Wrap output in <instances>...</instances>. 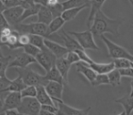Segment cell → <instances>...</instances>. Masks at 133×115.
<instances>
[{"label": "cell", "mask_w": 133, "mask_h": 115, "mask_svg": "<svg viewBox=\"0 0 133 115\" xmlns=\"http://www.w3.org/2000/svg\"><path fill=\"white\" fill-rule=\"evenodd\" d=\"M121 21L118 19H111L101 10L97 12L94 20L89 28L94 37H100L105 33H110L115 37L119 36V26Z\"/></svg>", "instance_id": "6da1fadb"}, {"label": "cell", "mask_w": 133, "mask_h": 115, "mask_svg": "<svg viewBox=\"0 0 133 115\" xmlns=\"http://www.w3.org/2000/svg\"><path fill=\"white\" fill-rule=\"evenodd\" d=\"M15 69L18 76L21 77V79L26 86H45L48 82L45 79L44 75H40L35 72L28 67L24 68V69H21V68H15Z\"/></svg>", "instance_id": "7a4b0ae2"}, {"label": "cell", "mask_w": 133, "mask_h": 115, "mask_svg": "<svg viewBox=\"0 0 133 115\" xmlns=\"http://www.w3.org/2000/svg\"><path fill=\"white\" fill-rule=\"evenodd\" d=\"M12 29L17 30L20 34H28V35H38L44 37L45 39L48 37L46 32H48V26L43 23L34 22L30 24H23L19 23Z\"/></svg>", "instance_id": "3957f363"}, {"label": "cell", "mask_w": 133, "mask_h": 115, "mask_svg": "<svg viewBox=\"0 0 133 115\" xmlns=\"http://www.w3.org/2000/svg\"><path fill=\"white\" fill-rule=\"evenodd\" d=\"M101 39L103 40V42L105 43V45L108 48V51H109V56L113 59H128L133 61V55L131 53H129L126 48H124L123 47L117 45L116 43L112 42L110 39H109L108 37H106L105 36H100Z\"/></svg>", "instance_id": "277c9868"}, {"label": "cell", "mask_w": 133, "mask_h": 115, "mask_svg": "<svg viewBox=\"0 0 133 115\" xmlns=\"http://www.w3.org/2000/svg\"><path fill=\"white\" fill-rule=\"evenodd\" d=\"M69 34H70L71 36L75 37L78 40V42L79 43V45L81 46V48L84 50H100L99 47L96 44L94 40V36H93L92 32L89 29L86 30V31L82 32H75V31H70L69 32Z\"/></svg>", "instance_id": "5b68a950"}, {"label": "cell", "mask_w": 133, "mask_h": 115, "mask_svg": "<svg viewBox=\"0 0 133 115\" xmlns=\"http://www.w3.org/2000/svg\"><path fill=\"white\" fill-rule=\"evenodd\" d=\"M17 111L22 115H39L41 111V104L36 97L22 98L21 104Z\"/></svg>", "instance_id": "8992f818"}, {"label": "cell", "mask_w": 133, "mask_h": 115, "mask_svg": "<svg viewBox=\"0 0 133 115\" xmlns=\"http://www.w3.org/2000/svg\"><path fill=\"white\" fill-rule=\"evenodd\" d=\"M37 62L45 69V71H48L52 67L56 65L57 58L56 56L46 48V46L41 49L38 55L36 57Z\"/></svg>", "instance_id": "52a82bcc"}, {"label": "cell", "mask_w": 133, "mask_h": 115, "mask_svg": "<svg viewBox=\"0 0 133 115\" xmlns=\"http://www.w3.org/2000/svg\"><path fill=\"white\" fill-rule=\"evenodd\" d=\"M32 63H37V60L36 58L32 57V56L26 54V52H21L19 54H17L13 60L10 62L8 69L9 68H28L30 64Z\"/></svg>", "instance_id": "ba28073f"}, {"label": "cell", "mask_w": 133, "mask_h": 115, "mask_svg": "<svg viewBox=\"0 0 133 115\" xmlns=\"http://www.w3.org/2000/svg\"><path fill=\"white\" fill-rule=\"evenodd\" d=\"M57 106L58 108L57 115H89L91 109L90 107L82 110L76 109L63 102V100L57 101Z\"/></svg>", "instance_id": "9c48e42d"}, {"label": "cell", "mask_w": 133, "mask_h": 115, "mask_svg": "<svg viewBox=\"0 0 133 115\" xmlns=\"http://www.w3.org/2000/svg\"><path fill=\"white\" fill-rule=\"evenodd\" d=\"M23 12H24V8L21 6H18L15 7V8H6L3 12V14H4L5 17H6L9 26L13 28L17 24H19V19H20L21 16L23 15Z\"/></svg>", "instance_id": "30bf717a"}, {"label": "cell", "mask_w": 133, "mask_h": 115, "mask_svg": "<svg viewBox=\"0 0 133 115\" xmlns=\"http://www.w3.org/2000/svg\"><path fill=\"white\" fill-rule=\"evenodd\" d=\"M46 92L54 100V101L62 100V93L64 91V84L56 81H48L45 85Z\"/></svg>", "instance_id": "8fae6325"}, {"label": "cell", "mask_w": 133, "mask_h": 115, "mask_svg": "<svg viewBox=\"0 0 133 115\" xmlns=\"http://www.w3.org/2000/svg\"><path fill=\"white\" fill-rule=\"evenodd\" d=\"M22 97L20 92H8L5 98L4 112L6 110L17 109L20 106Z\"/></svg>", "instance_id": "7c38bea8"}, {"label": "cell", "mask_w": 133, "mask_h": 115, "mask_svg": "<svg viewBox=\"0 0 133 115\" xmlns=\"http://www.w3.org/2000/svg\"><path fill=\"white\" fill-rule=\"evenodd\" d=\"M59 37L61 39L62 42L64 43V46L68 48L69 51H75L77 49H82L81 46L78 42L76 39L70 34L66 33L64 30H61L59 33Z\"/></svg>", "instance_id": "4fadbf2b"}, {"label": "cell", "mask_w": 133, "mask_h": 115, "mask_svg": "<svg viewBox=\"0 0 133 115\" xmlns=\"http://www.w3.org/2000/svg\"><path fill=\"white\" fill-rule=\"evenodd\" d=\"M45 46L56 56L57 59L65 57L69 52L68 48L65 46H62V45L58 44V43L55 42V41L49 40L48 39H45Z\"/></svg>", "instance_id": "5bb4252c"}, {"label": "cell", "mask_w": 133, "mask_h": 115, "mask_svg": "<svg viewBox=\"0 0 133 115\" xmlns=\"http://www.w3.org/2000/svg\"><path fill=\"white\" fill-rule=\"evenodd\" d=\"M56 67L58 69L60 74L62 75L65 81V85H68L69 84V69H70L71 64L66 60V58L63 57L57 59V60H56Z\"/></svg>", "instance_id": "9a60e30c"}, {"label": "cell", "mask_w": 133, "mask_h": 115, "mask_svg": "<svg viewBox=\"0 0 133 115\" xmlns=\"http://www.w3.org/2000/svg\"><path fill=\"white\" fill-rule=\"evenodd\" d=\"M77 66V71L81 73L90 83L94 81V80L97 77V73L89 66V64L85 63L83 61H79L76 64Z\"/></svg>", "instance_id": "2e32d148"}, {"label": "cell", "mask_w": 133, "mask_h": 115, "mask_svg": "<svg viewBox=\"0 0 133 115\" xmlns=\"http://www.w3.org/2000/svg\"><path fill=\"white\" fill-rule=\"evenodd\" d=\"M37 100L41 105H55L54 100L49 96L46 91V88L43 85L37 86Z\"/></svg>", "instance_id": "e0dca14e"}, {"label": "cell", "mask_w": 133, "mask_h": 115, "mask_svg": "<svg viewBox=\"0 0 133 115\" xmlns=\"http://www.w3.org/2000/svg\"><path fill=\"white\" fill-rule=\"evenodd\" d=\"M105 1L106 0H90V12H89V17L87 20V27L89 29L92 25L97 12L101 10L102 6L104 5Z\"/></svg>", "instance_id": "ac0fdd59"}, {"label": "cell", "mask_w": 133, "mask_h": 115, "mask_svg": "<svg viewBox=\"0 0 133 115\" xmlns=\"http://www.w3.org/2000/svg\"><path fill=\"white\" fill-rule=\"evenodd\" d=\"M53 19L54 17L50 8L46 5H42L38 14H37V22L43 23V24L48 26Z\"/></svg>", "instance_id": "d6986e66"}, {"label": "cell", "mask_w": 133, "mask_h": 115, "mask_svg": "<svg viewBox=\"0 0 133 115\" xmlns=\"http://www.w3.org/2000/svg\"><path fill=\"white\" fill-rule=\"evenodd\" d=\"M89 66L97 74H108L115 69L113 61L109 62V63H97V62L93 61Z\"/></svg>", "instance_id": "ffe728a7"}, {"label": "cell", "mask_w": 133, "mask_h": 115, "mask_svg": "<svg viewBox=\"0 0 133 115\" xmlns=\"http://www.w3.org/2000/svg\"><path fill=\"white\" fill-rule=\"evenodd\" d=\"M115 102L123 106L124 111H126L127 115H130V113L133 111V97H131L129 94L124 95L121 98L117 99L115 100Z\"/></svg>", "instance_id": "44dd1931"}, {"label": "cell", "mask_w": 133, "mask_h": 115, "mask_svg": "<svg viewBox=\"0 0 133 115\" xmlns=\"http://www.w3.org/2000/svg\"><path fill=\"white\" fill-rule=\"evenodd\" d=\"M19 35H20V33H18L17 30L13 29L12 33L8 36V41H6L5 46H6L11 50H16V49H18V48H22L21 45L19 44Z\"/></svg>", "instance_id": "7402d4cb"}, {"label": "cell", "mask_w": 133, "mask_h": 115, "mask_svg": "<svg viewBox=\"0 0 133 115\" xmlns=\"http://www.w3.org/2000/svg\"><path fill=\"white\" fill-rule=\"evenodd\" d=\"M44 77L48 81H56V82H59V83H62L65 85L64 79H63L62 75H61L60 72L58 71V69H57L56 65L54 66V67H52L48 71H46V74L44 75Z\"/></svg>", "instance_id": "603a6c76"}, {"label": "cell", "mask_w": 133, "mask_h": 115, "mask_svg": "<svg viewBox=\"0 0 133 115\" xmlns=\"http://www.w3.org/2000/svg\"><path fill=\"white\" fill-rule=\"evenodd\" d=\"M66 23V21L62 18V17H57L56 18H54L53 20L50 22V24L48 26V32H46V35H48V37L49 36H51L52 34L56 33L58 30L61 29L64 24Z\"/></svg>", "instance_id": "cb8c5ba5"}, {"label": "cell", "mask_w": 133, "mask_h": 115, "mask_svg": "<svg viewBox=\"0 0 133 115\" xmlns=\"http://www.w3.org/2000/svg\"><path fill=\"white\" fill-rule=\"evenodd\" d=\"M26 87V85L24 83L23 80L21 79L20 76H17L14 80H12L10 85L8 87V89L6 90V92H21Z\"/></svg>", "instance_id": "d4e9b609"}, {"label": "cell", "mask_w": 133, "mask_h": 115, "mask_svg": "<svg viewBox=\"0 0 133 115\" xmlns=\"http://www.w3.org/2000/svg\"><path fill=\"white\" fill-rule=\"evenodd\" d=\"M63 7V10L69 9V8H79L82 6H89L90 7V1L89 0H65L61 2Z\"/></svg>", "instance_id": "484cf974"}, {"label": "cell", "mask_w": 133, "mask_h": 115, "mask_svg": "<svg viewBox=\"0 0 133 115\" xmlns=\"http://www.w3.org/2000/svg\"><path fill=\"white\" fill-rule=\"evenodd\" d=\"M89 6H82L79 7V8H69V9L64 10L61 14V17L64 19L66 22H69V21H71L72 19H74L79 14V12H81L84 8H88Z\"/></svg>", "instance_id": "4316f807"}, {"label": "cell", "mask_w": 133, "mask_h": 115, "mask_svg": "<svg viewBox=\"0 0 133 115\" xmlns=\"http://www.w3.org/2000/svg\"><path fill=\"white\" fill-rule=\"evenodd\" d=\"M42 6V4H39V3H37L34 6L30 7V8H26V9H24V12H23V15L21 16L20 19H19V23H22L24 20H26L28 17H31L33 16H36L38 14L39 10H40V8Z\"/></svg>", "instance_id": "83f0119b"}, {"label": "cell", "mask_w": 133, "mask_h": 115, "mask_svg": "<svg viewBox=\"0 0 133 115\" xmlns=\"http://www.w3.org/2000/svg\"><path fill=\"white\" fill-rule=\"evenodd\" d=\"M16 56H6V57H3L0 59V77H5L6 76V69H8L10 62L15 59Z\"/></svg>", "instance_id": "f1b7e54d"}, {"label": "cell", "mask_w": 133, "mask_h": 115, "mask_svg": "<svg viewBox=\"0 0 133 115\" xmlns=\"http://www.w3.org/2000/svg\"><path fill=\"white\" fill-rule=\"evenodd\" d=\"M108 77H109V84L112 85L113 87H117V86L120 85L121 75H120L118 69H114L112 71L108 73Z\"/></svg>", "instance_id": "f546056e"}, {"label": "cell", "mask_w": 133, "mask_h": 115, "mask_svg": "<svg viewBox=\"0 0 133 115\" xmlns=\"http://www.w3.org/2000/svg\"><path fill=\"white\" fill-rule=\"evenodd\" d=\"M113 63L115 65V69H127V68H133V61L128 59H116L113 60Z\"/></svg>", "instance_id": "4dcf8cb0"}, {"label": "cell", "mask_w": 133, "mask_h": 115, "mask_svg": "<svg viewBox=\"0 0 133 115\" xmlns=\"http://www.w3.org/2000/svg\"><path fill=\"white\" fill-rule=\"evenodd\" d=\"M30 36V44L37 47L42 49L45 47V37L38 35H29Z\"/></svg>", "instance_id": "1f68e13d"}, {"label": "cell", "mask_w": 133, "mask_h": 115, "mask_svg": "<svg viewBox=\"0 0 133 115\" xmlns=\"http://www.w3.org/2000/svg\"><path fill=\"white\" fill-rule=\"evenodd\" d=\"M105 84H109V80L108 74H97L96 79L94 81L91 83L93 87H97L99 85H105Z\"/></svg>", "instance_id": "d6a6232c"}, {"label": "cell", "mask_w": 133, "mask_h": 115, "mask_svg": "<svg viewBox=\"0 0 133 115\" xmlns=\"http://www.w3.org/2000/svg\"><path fill=\"white\" fill-rule=\"evenodd\" d=\"M22 48H23V51L26 52V54H28V55L32 56V57H34V58L37 57V56L39 54V52L41 51L40 48L34 46V45L30 44V43L28 45H26V46H24Z\"/></svg>", "instance_id": "836d02e7"}, {"label": "cell", "mask_w": 133, "mask_h": 115, "mask_svg": "<svg viewBox=\"0 0 133 115\" xmlns=\"http://www.w3.org/2000/svg\"><path fill=\"white\" fill-rule=\"evenodd\" d=\"M21 97H36L37 96V86H26L22 91H21Z\"/></svg>", "instance_id": "e575fe53"}, {"label": "cell", "mask_w": 133, "mask_h": 115, "mask_svg": "<svg viewBox=\"0 0 133 115\" xmlns=\"http://www.w3.org/2000/svg\"><path fill=\"white\" fill-rule=\"evenodd\" d=\"M65 58H66V60H68L71 65H73V64H77L78 62L81 61V60H80L79 56H78L75 51H69L68 52V54L65 56Z\"/></svg>", "instance_id": "d590c367"}, {"label": "cell", "mask_w": 133, "mask_h": 115, "mask_svg": "<svg viewBox=\"0 0 133 115\" xmlns=\"http://www.w3.org/2000/svg\"><path fill=\"white\" fill-rule=\"evenodd\" d=\"M12 80H9L6 76L5 77H0V94L6 93V90L10 85Z\"/></svg>", "instance_id": "8d00e7d4"}, {"label": "cell", "mask_w": 133, "mask_h": 115, "mask_svg": "<svg viewBox=\"0 0 133 115\" xmlns=\"http://www.w3.org/2000/svg\"><path fill=\"white\" fill-rule=\"evenodd\" d=\"M75 52H76L77 54H78V56H79V58H80V60L81 61H83V62H85V63H87V64H90V63H92L94 60H92L90 59V58L89 57V55H88L87 53H86V50H84L83 48L82 49H77V50H75Z\"/></svg>", "instance_id": "74e56055"}, {"label": "cell", "mask_w": 133, "mask_h": 115, "mask_svg": "<svg viewBox=\"0 0 133 115\" xmlns=\"http://www.w3.org/2000/svg\"><path fill=\"white\" fill-rule=\"evenodd\" d=\"M30 43V36L28 34H20L19 35V44L21 47H24Z\"/></svg>", "instance_id": "f35d334b"}, {"label": "cell", "mask_w": 133, "mask_h": 115, "mask_svg": "<svg viewBox=\"0 0 133 115\" xmlns=\"http://www.w3.org/2000/svg\"><path fill=\"white\" fill-rule=\"evenodd\" d=\"M121 77H129L133 78V68H127V69H118Z\"/></svg>", "instance_id": "ab89813d"}, {"label": "cell", "mask_w": 133, "mask_h": 115, "mask_svg": "<svg viewBox=\"0 0 133 115\" xmlns=\"http://www.w3.org/2000/svg\"><path fill=\"white\" fill-rule=\"evenodd\" d=\"M4 4H5V6H6V8H15V7L20 6L18 0H5Z\"/></svg>", "instance_id": "60d3db41"}, {"label": "cell", "mask_w": 133, "mask_h": 115, "mask_svg": "<svg viewBox=\"0 0 133 115\" xmlns=\"http://www.w3.org/2000/svg\"><path fill=\"white\" fill-rule=\"evenodd\" d=\"M12 31H13V29H12L11 27H6V28H0V35L8 37L12 33Z\"/></svg>", "instance_id": "b9f144b4"}, {"label": "cell", "mask_w": 133, "mask_h": 115, "mask_svg": "<svg viewBox=\"0 0 133 115\" xmlns=\"http://www.w3.org/2000/svg\"><path fill=\"white\" fill-rule=\"evenodd\" d=\"M6 27H10V26H9V24L8 23V21H6L4 14L0 13V28H6Z\"/></svg>", "instance_id": "7bdbcfd3"}, {"label": "cell", "mask_w": 133, "mask_h": 115, "mask_svg": "<svg viewBox=\"0 0 133 115\" xmlns=\"http://www.w3.org/2000/svg\"><path fill=\"white\" fill-rule=\"evenodd\" d=\"M6 93L0 94V114L4 112V104H5V98H6Z\"/></svg>", "instance_id": "ee69618b"}, {"label": "cell", "mask_w": 133, "mask_h": 115, "mask_svg": "<svg viewBox=\"0 0 133 115\" xmlns=\"http://www.w3.org/2000/svg\"><path fill=\"white\" fill-rule=\"evenodd\" d=\"M5 114L6 115H21L20 113L18 112L17 109H11V110H6L5 111Z\"/></svg>", "instance_id": "f6af8a7d"}, {"label": "cell", "mask_w": 133, "mask_h": 115, "mask_svg": "<svg viewBox=\"0 0 133 115\" xmlns=\"http://www.w3.org/2000/svg\"><path fill=\"white\" fill-rule=\"evenodd\" d=\"M58 3H59L58 0H48L46 3V6L53 7V6H56L57 4H58Z\"/></svg>", "instance_id": "bcb514c9"}, {"label": "cell", "mask_w": 133, "mask_h": 115, "mask_svg": "<svg viewBox=\"0 0 133 115\" xmlns=\"http://www.w3.org/2000/svg\"><path fill=\"white\" fill-rule=\"evenodd\" d=\"M6 9V6H5L4 2L0 0V13H3Z\"/></svg>", "instance_id": "7dc6e473"}, {"label": "cell", "mask_w": 133, "mask_h": 115, "mask_svg": "<svg viewBox=\"0 0 133 115\" xmlns=\"http://www.w3.org/2000/svg\"><path fill=\"white\" fill-rule=\"evenodd\" d=\"M129 95H130L131 97H133V78H132V80H131V91H130V92H129Z\"/></svg>", "instance_id": "c3c4849f"}, {"label": "cell", "mask_w": 133, "mask_h": 115, "mask_svg": "<svg viewBox=\"0 0 133 115\" xmlns=\"http://www.w3.org/2000/svg\"><path fill=\"white\" fill-rule=\"evenodd\" d=\"M46 1H48V0H40V2H41V4H42V5H46Z\"/></svg>", "instance_id": "681fc988"}, {"label": "cell", "mask_w": 133, "mask_h": 115, "mask_svg": "<svg viewBox=\"0 0 133 115\" xmlns=\"http://www.w3.org/2000/svg\"><path fill=\"white\" fill-rule=\"evenodd\" d=\"M3 57H4V55H3L2 50H1V48H0V59H1V58H3Z\"/></svg>", "instance_id": "f907efd6"}, {"label": "cell", "mask_w": 133, "mask_h": 115, "mask_svg": "<svg viewBox=\"0 0 133 115\" xmlns=\"http://www.w3.org/2000/svg\"><path fill=\"white\" fill-rule=\"evenodd\" d=\"M118 115H127V114H126V111H121V112H120L119 114H118Z\"/></svg>", "instance_id": "816d5d0a"}, {"label": "cell", "mask_w": 133, "mask_h": 115, "mask_svg": "<svg viewBox=\"0 0 133 115\" xmlns=\"http://www.w3.org/2000/svg\"><path fill=\"white\" fill-rule=\"evenodd\" d=\"M129 3L131 4V6H133V0H129Z\"/></svg>", "instance_id": "f5cc1de1"}, {"label": "cell", "mask_w": 133, "mask_h": 115, "mask_svg": "<svg viewBox=\"0 0 133 115\" xmlns=\"http://www.w3.org/2000/svg\"><path fill=\"white\" fill-rule=\"evenodd\" d=\"M1 1H3V2H5V0H1Z\"/></svg>", "instance_id": "db71d44e"}, {"label": "cell", "mask_w": 133, "mask_h": 115, "mask_svg": "<svg viewBox=\"0 0 133 115\" xmlns=\"http://www.w3.org/2000/svg\"><path fill=\"white\" fill-rule=\"evenodd\" d=\"M89 1H90V0H89Z\"/></svg>", "instance_id": "11a10c76"}, {"label": "cell", "mask_w": 133, "mask_h": 115, "mask_svg": "<svg viewBox=\"0 0 133 115\" xmlns=\"http://www.w3.org/2000/svg\"><path fill=\"white\" fill-rule=\"evenodd\" d=\"M21 115H22V114H21Z\"/></svg>", "instance_id": "9f6ffc18"}]
</instances>
